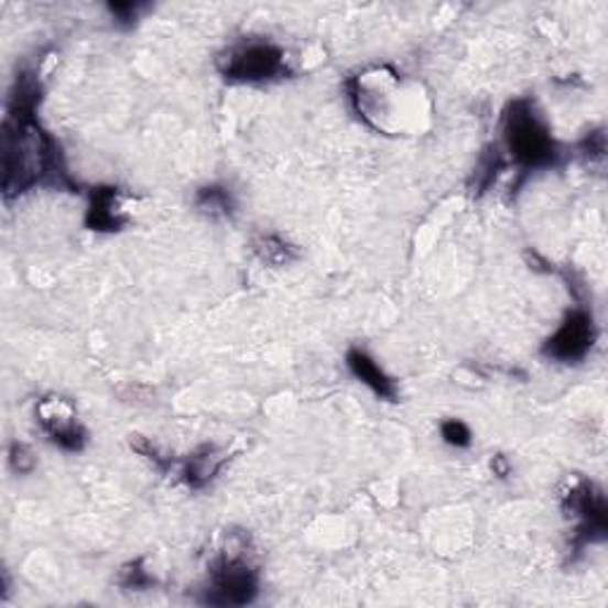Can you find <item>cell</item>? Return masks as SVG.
<instances>
[{
  "instance_id": "1",
  "label": "cell",
  "mask_w": 608,
  "mask_h": 608,
  "mask_svg": "<svg viewBox=\"0 0 608 608\" xmlns=\"http://www.w3.org/2000/svg\"><path fill=\"white\" fill-rule=\"evenodd\" d=\"M349 100L367 124L390 135L421 131V121L428 117L419 88L388 67L359 72L349 82Z\"/></svg>"
},
{
  "instance_id": "2",
  "label": "cell",
  "mask_w": 608,
  "mask_h": 608,
  "mask_svg": "<svg viewBox=\"0 0 608 608\" xmlns=\"http://www.w3.org/2000/svg\"><path fill=\"white\" fill-rule=\"evenodd\" d=\"M6 150H3V166H6V193L26 191L29 186L39 184L43 174L51 170V143L45 133L39 129L36 119L32 117V105L24 102L20 96L18 110L10 112L6 119Z\"/></svg>"
},
{
  "instance_id": "3",
  "label": "cell",
  "mask_w": 608,
  "mask_h": 608,
  "mask_svg": "<svg viewBox=\"0 0 608 608\" xmlns=\"http://www.w3.org/2000/svg\"><path fill=\"white\" fill-rule=\"evenodd\" d=\"M504 139L511 155L528 166L550 164L556 155L550 129L544 127V121L528 102H515L507 115Z\"/></svg>"
},
{
  "instance_id": "4",
  "label": "cell",
  "mask_w": 608,
  "mask_h": 608,
  "mask_svg": "<svg viewBox=\"0 0 608 608\" xmlns=\"http://www.w3.org/2000/svg\"><path fill=\"white\" fill-rule=\"evenodd\" d=\"M226 79L236 82H269L287 74V57L279 45L267 41H248L221 57Z\"/></svg>"
},
{
  "instance_id": "5",
  "label": "cell",
  "mask_w": 608,
  "mask_h": 608,
  "mask_svg": "<svg viewBox=\"0 0 608 608\" xmlns=\"http://www.w3.org/2000/svg\"><path fill=\"white\" fill-rule=\"evenodd\" d=\"M209 601L224 606L250 604L257 595V575L246 554L224 552L209 573Z\"/></svg>"
},
{
  "instance_id": "6",
  "label": "cell",
  "mask_w": 608,
  "mask_h": 608,
  "mask_svg": "<svg viewBox=\"0 0 608 608\" xmlns=\"http://www.w3.org/2000/svg\"><path fill=\"white\" fill-rule=\"evenodd\" d=\"M36 416L43 433L48 435L55 445L65 449H82L86 433L76 419L74 406L65 398H45L39 402Z\"/></svg>"
},
{
  "instance_id": "7",
  "label": "cell",
  "mask_w": 608,
  "mask_h": 608,
  "mask_svg": "<svg viewBox=\"0 0 608 608\" xmlns=\"http://www.w3.org/2000/svg\"><path fill=\"white\" fill-rule=\"evenodd\" d=\"M591 340H595V330H591V318L583 312L571 314L564 324L556 328L554 336L546 343V355L558 361H575L583 359Z\"/></svg>"
},
{
  "instance_id": "8",
  "label": "cell",
  "mask_w": 608,
  "mask_h": 608,
  "mask_svg": "<svg viewBox=\"0 0 608 608\" xmlns=\"http://www.w3.org/2000/svg\"><path fill=\"white\" fill-rule=\"evenodd\" d=\"M127 217L129 203L124 195L117 193L115 188L98 191L94 195V203H90L88 209V224L94 231H117V228L124 226Z\"/></svg>"
},
{
  "instance_id": "9",
  "label": "cell",
  "mask_w": 608,
  "mask_h": 608,
  "mask_svg": "<svg viewBox=\"0 0 608 608\" xmlns=\"http://www.w3.org/2000/svg\"><path fill=\"white\" fill-rule=\"evenodd\" d=\"M347 363L349 371H352L363 386H369L380 398L392 400L394 394H398V388H394L392 378L378 367L376 359H371L367 352H361V349H355V352L347 355Z\"/></svg>"
},
{
  "instance_id": "10",
  "label": "cell",
  "mask_w": 608,
  "mask_h": 608,
  "mask_svg": "<svg viewBox=\"0 0 608 608\" xmlns=\"http://www.w3.org/2000/svg\"><path fill=\"white\" fill-rule=\"evenodd\" d=\"M221 464H224V456L217 454L215 447H205L200 454L191 456V462L186 466V478L193 485H205L207 480H211L219 474Z\"/></svg>"
},
{
  "instance_id": "11",
  "label": "cell",
  "mask_w": 608,
  "mask_h": 608,
  "mask_svg": "<svg viewBox=\"0 0 608 608\" xmlns=\"http://www.w3.org/2000/svg\"><path fill=\"white\" fill-rule=\"evenodd\" d=\"M257 254L269 264H287L291 262V248L276 236H264L254 242Z\"/></svg>"
},
{
  "instance_id": "12",
  "label": "cell",
  "mask_w": 608,
  "mask_h": 608,
  "mask_svg": "<svg viewBox=\"0 0 608 608\" xmlns=\"http://www.w3.org/2000/svg\"><path fill=\"white\" fill-rule=\"evenodd\" d=\"M443 439L454 447H468L470 445V431L468 425L459 419H449L443 423Z\"/></svg>"
},
{
  "instance_id": "13",
  "label": "cell",
  "mask_w": 608,
  "mask_h": 608,
  "mask_svg": "<svg viewBox=\"0 0 608 608\" xmlns=\"http://www.w3.org/2000/svg\"><path fill=\"white\" fill-rule=\"evenodd\" d=\"M10 464L14 470H20V474H29L36 462H34V454L29 452L26 445H12L10 447Z\"/></svg>"
},
{
  "instance_id": "14",
  "label": "cell",
  "mask_w": 608,
  "mask_h": 608,
  "mask_svg": "<svg viewBox=\"0 0 608 608\" xmlns=\"http://www.w3.org/2000/svg\"><path fill=\"white\" fill-rule=\"evenodd\" d=\"M203 205L209 207L211 211H226L228 207H231V203H228V195L217 188H207L203 193Z\"/></svg>"
}]
</instances>
